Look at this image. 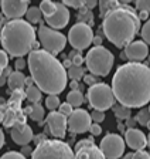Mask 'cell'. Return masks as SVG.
I'll list each match as a JSON object with an SVG mask.
<instances>
[{
	"instance_id": "60d3db41",
	"label": "cell",
	"mask_w": 150,
	"mask_h": 159,
	"mask_svg": "<svg viewBox=\"0 0 150 159\" xmlns=\"http://www.w3.org/2000/svg\"><path fill=\"white\" fill-rule=\"evenodd\" d=\"M82 80H84V83L87 84V85H89V87L98 84V80H96V77L93 75V74H85V77H84Z\"/></svg>"
},
{
	"instance_id": "836d02e7",
	"label": "cell",
	"mask_w": 150,
	"mask_h": 159,
	"mask_svg": "<svg viewBox=\"0 0 150 159\" xmlns=\"http://www.w3.org/2000/svg\"><path fill=\"white\" fill-rule=\"evenodd\" d=\"M140 34H142V39H143L144 43L150 46V19L143 24V27L140 30Z\"/></svg>"
},
{
	"instance_id": "03108f58",
	"label": "cell",
	"mask_w": 150,
	"mask_h": 159,
	"mask_svg": "<svg viewBox=\"0 0 150 159\" xmlns=\"http://www.w3.org/2000/svg\"><path fill=\"white\" fill-rule=\"evenodd\" d=\"M0 7H2V2H0Z\"/></svg>"
},
{
	"instance_id": "d4e9b609",
	"label": "cell",
	"mask_w": 150,
	"mask_h": 159,
	"mask_svg": "<svg viewBox=\"0 0 150 159\" xmlns=\"http://www.w3.org/2000/svg\"><path fill=\"white\" fill-rule=\"evenodd\" d=\"M40 10L43 11V14L45 17L53 16L57 11V2H50V0H44L40 4Z\"/></svg>"
},
{
	"instance_id": "277c9868",
	"label": "cell",
	"mask_w": 150,
	"mask_h": 159,
	"mask_svg": "<svg viewBox=\"0 0 150 159\" xmlns=\"http://www.w3.org/2000/svg\"><path fill=\"white\" fill-rule=\"evenodd\" d=\"M2 47L9 56L23 58L26 54L33 51L36 44V30L27 20H10L4 23L0 34Z\"/></svg>"
},
{
	"instance_id": "52a82bcc",
	"label": "cell",
	"mask_w": 150,
	"mask_h": 159,
	"mask_svg": "<svg viewBox=\"0 0 150 159\" xmlns=\"http://www.w3.org/2000/svg\"><path fill=\"white\" fill-rule=\"evenodd\" d=\"M88 102L96 111H106L109 108H114L116 104V98L112 91V87L105 83H98L95 85L89 87L87 94Z\"/></svg>"
},
{
	"instance_id": "f6af8a7d",
	"label": "cell",
	"mask_w": 150,
	"mask_h": 159,
	"mask_svg": "<svg viewBox=\"0 0 150 159\" xmlns=\"http://www.w3.org/2000/svg\"><path fill=\"white\" fill-rule=\"evenodd\" d=\"M135 159H150V153H147L146 151H137L133 153Z\"/></svg>"
},
{
	"instance_id": "680465c9",
	"label": "cell",
	"mask_w": 150,
	"mask_h": 159,
	"mask_svg": "<svg viewBox=\"0 0 150 159\" xmlns=\"http://www.w3.org/2000/svg\"><path fill=\"white\" fill-rule=\"evenodd\" d=\"M0 105H2V107L7 105V102H6V99H4V98H0Z\"/></svg>"
},
{
	"instance_id": "9a60e30c",
	"label": "cell",
	"mask_w": 150,
	"mask_h": 159,
	"mask_svg": "<svg viewBox=\"0 0 150 159\" xmlns=\"http://www.w3.org/2000/svg\"><path fill=\"white\" fill-rule=\"evenodd\" d=\"M125 54H126L127 60H130V63H140L149 56V46L143 40L142 41L137 40V41L130 43L125 48Z\"/></svg>"
},
{
	"instance_id": "7c38bea8",
	"label": "cell",
	"mask_w": 150,
	"mask_h": 159,
	"mask_svg": "<svg viewBox=\"0 0 150 159\" xmlns=\"http://www.w3.org/2000/svg\"><path fill=\"white\" fill-rule=\"evenodd\" d=\"M30 9V3L27 0H4L2 2V13L7 19L19 20L26 16L27 10Z\"/></svg>"
},
{
	"instance_id": "db71d44e",
	"label": "cell",
	"mask_w": 150,
	"mask_h": 159,
	"mask_svg": "<svg viewBox=\"0 0 150 159\" xmlns=\"http://www.w3.org/2000/svg\"><path fill=\"white\" fill-rule=\"evenodd\" d=\"M125 126H126V125H123V124L120 122V121H119V122H118V129H119L120 132H123V134H126V129H125Z\"/></svg>"
},
{
	"instance_id": "5bb4252c",
	"label": "cell",
	"mask_w": 150,
	"mask_h": 159,
	"mask_svg": "<svg viewBox=\"0 0 150 159\" xmlns=\"http://www.w3.org/2000/svg\"><path fill=\"white\" fill-rule=\"evenodd\" d=\"M70 21V10L62 2H57V11L50 17H45V23L54 30L64 29Z\"/></svg>"
},
{
	"instance_id": "ffe728a7",
	"label": "cell",
	"mask_w": 150,
	"mask_h": 159,
	"mask_svg": "<svg viewBox=\"0 0 150 159\" xmlns=\"http://www.w3.org/2000/svg\"><path fill=\"white\" fill-rule=\"evenodd\" d=\"M26 80L27 77L24 75L21 71H13L9 77V81H7V85L10 88V91H19V89H23V87L26 85Z\"/></svg>"
},
{
	"instance_id": "f1b7e54d",
	"label": "cell",
	"mask_w": 150,
	"mask_h": 159,
	"mask_svg": "<svg viewBox=\"0 0 150 159\" xmlns=\"http://www.w3.org/2000/svg\"><path fill=\"white\" fill-rule=\"evenodd\" d=\"M67 73L70 78H72L74 81H78V80L85 77V68L84 67H78V66H72L71 68L67 70Z\"/></svg>"
},
{
	"instance_id": "d6a6232c",
	"label": "cell",
	"mask_w": 150,
	"mask_h": 159,
	"mask_svg": "<svg viewBox=\"0 0 150 159\" xmlns=\"http://www.w3.org/2000/svg\"><path fill=\"white\" fill-rule=\"evenodd\" d=\"M95 145V141H93V138H87V139H81V141H78L77 143H75V152H78V151H81V149L84 148H89V146H93Z\"/></svg>"
},
{
	"instance_id": "1f68e13d",
	"label": "cell",
	"mask_w": 150,
	"mask_h": 159,
	"mask_svg": "<svg viewBox=\"0 0 150 159\" xmlns=\"http://www.w3.org/2000/svg\"><path fill=\"white\" fill-rule=\"evenodd\" d=\"M24 98H27V95H26V91H23V89H19V91H13V93H11L10 99H9V102L21 104V101H23Z\"/></svg>"
},
{
	"instance_id": "83f0119b",
	"label": "cell",
	"mask_w": 150,
	"mask_h": 159,
	"mask_svg": "<svg viewBox=\"0 0 150 159\" xmlns=\"http://www.w3.org/2000/svg\"><path fill=\"white\" fill-rule=\"evenodd\" d=\"M78 23H85V24H93V16L91 13V10H88L87 7L79 9V14H78Z\"/></svg>"
},
{
	"instance_id": "7dc6e473",
	"label": "cell",
	"mask_w": 150,
	"mask_h": 159,
	"mask_svg": "<svg viewBox=\"0 0 150 159\" xmlns=\"http://www.w3.org/2000/svg\"><path fill=\"white\" fill-rule=\"evenodd\" d=\"M47 139H48V138H47L45 134H38V135H34V139H33V141L36 142V146H37V145H40L41 142L47 141Z\"/></svg>"
},
{
	"instance_id": "7bdbcfd3",
	"label": "cell",
	"mask_w": 150,
	"mask_h": 159,
	"mask_svg": "<svg viewBox=\"0 0 150 159\" xmlns=\"http://www.w3.org/2000/svg\"><path fill=\"white\" fill-rule=\"evenodd\" d=\"M71 61H72V66H78V67H82V63L85 61V58H84L82 56L79 54H77V56H74L72 58H71Z\"/></svg>"
},
{
	"instance_id": "44dd1931",
	"label": "cell",
	"mask_w": 150,
	"mask_h": 159,
	"mask_svg": "<svg viewBox=\"0 0 150 159\" xmlns=\"http://www.w3.org/2000/svg\"><path fill=\"white\" fill-rule=\"evenodd\" d=\"M84 101H85V97H84V94L81 91H72L71 89L67 95V102L72 107H77V108L82 105Z\"/></svg>"
},
{
	"instance_id": "b9f144b4",
	"label": "cell",
	"mask_w": 150,
	"mask_h": 159,
	"mask_svg": "<svg viewBox=\"0 0 150 159\" xmlns=\"http://www.w3.org/2000/svg\"><path fill=\"white\" fill-rule=\"evenodd\" d=\"M136 9L139 11H147V13H150V2H136Z\"/></svg>"
},
{
	"instance_id": "f5cc1de1",
	"label": "cell",
	"mask_w": 150,
	"mask_h": 159,
	"mask_svg": "<svg viewBox=\"0 0 150 159\" xmlns=\"http://www.w3.org/2000/svg\"><path fill=\"white\" fill-rule=\"evenodd\" d=\"M26 85H27V88H28V87H31V85H36L31 77H27V80H26Z\"/></svg>"
},
{
	"instance_id": "603a6c76",
	"label": "cell",
	"mask_w": 150,
	"mask_h": 159,
	"mask_svg": "<svg viewBox=\"0 0 150 159\" xmlns=\"http://www.w3.org/2000/svg\"><path fill=\"white\" fill-rule=\"evenodd\" d=\"M41 16H43V11L40 10V7H36V6H31L30 9L27 10L26 17H27V21L30 24H37L41 21Z\"/></svg>"
},
{
	"instance_id": "4fadbf2b",
	"label": "cell",
	"mask_w": 150,
	"mask_h": 159,
	"mask_svg": "<svg viewBox=\"0 0 150 159\" xmlns=\"http://www.w3.org/2000/svg\"><path fill=\"white\" fill-rule=\"evenodd\" d=\"M47 126L50 128V134L55 138H64L68 128V118L61 112L53 111L45 118Z\"/></svg>"
},
{
	"instance_id": "be15d7a7",
	"label": "cell",
	"mask_w": 150,
	"mask_h": 159,
	"mask_svg": "<svg viewBox=\"0 0 150 159\" xmlns=\"http://www.w3.org/2000/svg\"><path fill=\"white\" fill-rule=\"evenodd\" d=\"M147 142H149V146H150V135L147 136Z\"/></svg>"
},
{
	"instance_id": "c3c4849f",
	"label": "cell",
	"mask_w": 150,
	"mask_h": 159,
	"mask_svg": "<svg viewBox=\"0 0 150 159\" xmlns=\"http://www.w3.org/2000/svg\"><path fill=\"white\" fill-rule=\"evenodd\" d=\"M33 152H34V149L31 148V146H28V145H26V146H23L21 148V153H23L24 156H30V155H33Z\"/></svg>"
},
{
	"instance_id": "3957f363",
	"label": "cell",
	"mask_w": 150,
	"mask_h": 159,
	"mask_svg": "<svg viewBox=\"0 0 150 159\" xmlns=\"http://www.w3.org/2000/svg\"><path fill=\"white\" fill-rule=\"evenodd\" d=\"M102 29L106 39L114 46L118 48H126L130 43H133V39L140 30L139 14L133 7L122 3L104 17Z\"/></svg>"
},
{
	"instance_id": "2e32d148",
	"label": "cell",
	"mask_w": 150,
	"mask_h": 159,
	"mask_svg": "<svg viewBox=\"0 0 150 159\" xmlns=\"http://www.w3.org/2000/svg\"><path fill=\"white\" fill-rule=\"evenodd\" d=\"M10 135L11 139L17 145H21V146H26L31 142L34 139V134H33V129L27 124H16V125L11 128L10 131Z\"/></svg>"
},
{
	"instance_id": "d590c367",
	"label": "cell",
	"mask_w": 150,
	"mask_h": 159,
	"mask_svg": "<svg viewBox=\"0 0 150 159\" xmlns=\"http://www.w3.org/2000/svg\"><path fill=\"white\" fill-rule=\"evenodd\" d=\"M72 108H74L72 105H70L68 102H64V104H61V105H60V108H58L60 111H58V112H61L62 115H65L67 118H70L71 114L74 112V109H72Z\"/></svg>"
},
{
	"instance_id": "6da1fadb",
	"label": "cell",
	"mask_w": 150,
	"mask_h": 159,
	"mask_svg": "<svg viewBox=\"0 0 150 159\" xmlns=\"http://www.w3.org/2000/svg\"><path fill=\"white\" fill-rule=\"evenodd\" d=\"M112 91L122 105L144 108L150 102V67L142 63L119 66L112 78Z\"/></svg>"
},
{
	"instance_id": "f546056e",
	"label": "cell",
	"mask_w": 150,
	"mask_h": 159,
	"mask_svg": "<svg viewBox=\"0 0 150 159\" xmlns=\"http://www.w3.org/2000/svg\"><path fill=\"white\" fill-rule=\"evenodd\" d=\"M136 121L140 124V125H143V126H147V124H149L150 121V111L149 108H142L137 112L136 115Z\"/></svg>"
},
{
	"instance_id": "91938a15",
	"label": "cell",
	"mask_w": 150,
	"mask_h": 159,
	"mask_svg": "<svg viewBox=\"0 0 150 159\" xmlns=\"http://www.w3.org/2000/svg\"><path fill=\"white\" fill-rule=\"evenodd\" d=\"M120 58H122V60H127V57H126V54H125V51H123V53H120Z\"/></svg>"
},
{
	"instance_id": "e7e4bbea",
	"label": "cell",
	"mask_w": 150,
	"mask_h": 159,
	"mask_svg": "<svg viewBox=\"0 0 150 159\" xmlns=\"http://www.w3.org/2000/svg\"><path fill=\"white\" fill-rule=\"evenodd\" d=\"M147 129L150 131V121H149V124H147Z\"/></svg>"
},
{
	"instance_id": "4dcf8cb0",
	"label": "cell",
	"mask_w": 150,
	"mask_h": 159,
	"mask_svg": "<svg viewBox=\"0 0 150 159\" xmlns=\"http://www.w3.org/2000/svg\"><path fill=\"white\" fill-rule=\"evenodd\" d=\"M45 105H47V108L50 109L51 112L55 111L57 108H60L61 101H60V98H58V95H48L45 98Z\"/></svg>"
},
{
	"instance_id": "8d00e7d4",
	"label": "cell",
	"mask_w": 150,
	"mask_h": 159,
	"mask_svg": "<svg viewBox=\"0 0 150 159\" xmlns=\"http://www.w3.org/2000/svg\"><path fill=\"white\" fill-rule=\"evenodd\" d=\"M91 118H92L93 124H101L105 119V114L102 112V111H96V109H93L92 114H91Z\"/></svg>"
},
{
	"instance_id": "816d5d0a",
	"label": "cell",
	"mask_w": 150,
	"mask_h": 159,
	"mask_svg": "<svg viewBox=\"0 0 150 159\" xmlns=\"http://www.w3.org/2000/svg\"><path fill=\"white\" fill-rule=\"evenodd\" d=\"M93 43H95V47H98V46H102V37H99V36L93 37Z\"/></svg>"
},
{
	"instance_id": "e575fe53",
	"label": "cell",
	"mask_w": 150,
	"mask_h": 159,
	"mask_svg": "<svg viewBox=\"0 0 150 159\" xmlns=\"http://www.w3.org/2000/svg\"><path fill=\"white\" fill-rule=\"evenodd\" d=\"M0 159H27L21 152H16V151H9L4 155H2Z\"/></svg>"
},
{
	"instance_id": "74e56055",
	"label": "cell",
	"mask_w": 150,
	"mask_h": 159,
	"mask_svg": "<svg viewBox=\"0 0 150 159\" xmlns=\"http://www.w3.org/2000/svg\"><path fill=\"white\" fill-rule=\"evenodd\" d=\"M13 73V70L10 68V67H7V68H4L3 74H2V77H0V87H3L4 84L9 81V77H10V74Z\"/></svg>"
},
{
	"instance_id": "8fae6325",
	"label": "cell",
	"mask_w": 150,
	"mask_h": 159,
	"mask_svg": "<svg viewBox=\"0 0 150 159\" xmlns=\"http://www.w3.org/2000/svg\"><path fill=\"white\" fill-rule=\"evenodd\" d=\"M92 126V118L87 109L77 108L68 118V129L71 134H85Z\"/></svg>"
},
{
	"instance_id": "cb8c5ba5",
	"label": "cell",
	"mask_w": 150,
	"mask_h": 159,
	"mask_svg": "<svg viewBox=\"0 0 150 159\" xmlns=\"http://www.w3.org/2000/svg\"><path fill=\"white\" fill-rule=\"evenodd\" d=\"M112 109H114L115 116H116L119 121H122V119H129L130 115H132V109L125 107V105H122V104H116Z\"/></svg>"
},
{
	"instance_id": "9c48e42d",
	"label": "cell",
	"mask_w": 150,
	"mask_h": 159,
	"mask_svg": "<svg viewBox=\"0 0 150 159\" xmlns=\"http://www.w3.org/2000/svg\"><path fill=\"white\" fill-rule=\"evenodd\" d=\"M93 37L95 36H93L92 27L85 23L74 24L68 33V40L71 46L74 47V50H79V51L85 50L91 46V43H93Z\"/></svg>"
},
{
	"instance_id": "003e7915",
	"label": "cell",
	"mask_w": 150,
	"mask_h": 159,
	"mask_svg": "<svg viewBox=\"0 0 150 159\" xmlns=\"http://www.w3.org/2000/svg\"><path fill=\"white\" fill-rule=\"evenodd\" d=\"M149 111H150V105H149Z\"/></svg>"
},
{
	"instance_id": "bcb514c9",
	"label": "cell",
	"mask_w": 150,
	"mask_h": 159,
	"mask_svg": "<svg viewBox=\"0 0 150 159\" xmlns=\"http://www.w3.org/2000/svg\"><path fill=\"white\" fill-rule=\"evenodd\" d=\"M91 134H92L93 136H96V135H101L102 134V128H101L99 124H92V126H91Z\"/></svg>"
},
{
	"instance_id": "ee69618b",
	"label": "cell",
	"mask_w": 150,
	"mask_h": 159,
	"mask_svg": "<svg viewBox=\"0 0 150 159\" xmlns=\"http://www.w3.org/2000/svg\"><path fill=\"white\" fill-rule=\"evenodd\" d=\"M26 66H28V63H27L24 58H17L16 63H14V68H16V71H19V70H24Z\"/></svg>"
},
{
	"instance_id": "8992f818",
	"label": "cell",
	"mask_w": 150,
	"mask_h": 159,
	"mask_svg": "<svg viewBox=\"0 0 150 159\" xmlns=\"http://www.w3.org/2000/svg\"><path fill=\"white\" fill-rule=\"evenodd\" d=\"M31 159H75L72 149L61 139H47L34 149Z\"/></svg>"
},
{
	"instance_id": "ac0fdd59",
	"label": "cell",
	"mask_w": 150,
	"mask_h": 159,
	"mask_svg": "<svg viewBox=\"0 0 150 159\" xmlns=\"http://www.w3.org/2000/svg\"><path fill=\"white\" fill-rule=\"evenodd\" d=\"M7 109H6V115H4L3 124L4 126H11L13 128L16 124H26V115L21 111L20 104H14V102H7Z\"/></svg>"
},
{
	"instance_id": "e0dca14e",
	"label": "cell",
	"mask_w": 150,
	"mask_h": 159,
	"mask_svg": "<svg viewBox=\"0 0 150 159\" xmlns=\"http://www.w3.org/2000/svg\"><path fill=\"white\" fill-rule=\"evenodd\" d=\"M125 142L127 143V146L135 151H143L146 148V145H149L147 142V136L144 135L140 129L133 128V129H127L125 134Z\"/></svg>"
},
{
	"instance_id": "11a10c76",
	"label": "cell",
	"mask_w": 150,
	"mask_h": 159,
	"mask_svg": "<svg viewBox=\"0 0 150 159\" xmlns=\"http://www.w3.org/2000/svg\"><path fill=\"white\" fill-rule=\"evenodd\" d=\"M147 16H149V13H147V11H140V13H139V19L140 20H146Z\"/></svg>"
},
{
	"instance_id": "94428289",
	"label": "cell",
	"mask_w": 150,
	"mask_h": 159,
	"mask_svg": "<svg viewBox=\"0 0 150 159\" xmlns=\"http://www.w3.org/2000/svg\"><path fill=\"white\" fill-rule=\"evenodd\" d=\"M3 27H4V24L2 23V20H0V34H2V31H3Z\"/></svg>"
},
{
	"instance_id": "4316f807",
	"label": "cell",
	"mask_w": 150,
	"mask_h": 159,
	"mask_svg": "<svg viewBox=\"0 0 150 159\" xmlns=\"http://www.w3.org/2000/svg\"><path fill=\"white\" fill-rule=\"evenodd\" d=\"M31 108H33V111H31L30 118L33 119V121H36V122H38V124L43 122L45 114H44V108L41 107V104H33Z\"/></svg>"
},
{
	"instance_id": "6f0895ef",
	"label": "cell",
	"mask_w": 150,
	"mask_h": 159,
	"mask_svg": "<svg viewBox=\"0 0 150 159\" xmlns=\"http://www.w3.org/2000/svg\"><path fill=\"white\" fill-rule=\"evenodd\" d=\"M123 159H135V158H133V153H132V152L126 153V155L123 156Z\"/></svg>"
},
{
	"instance_id": "d6986e66",
	"label": "cell",
	"mask_w": 150,
	"mask_h": 159,
	"mask_svg": "<svg viewBox=\"0 0 150 159\" xmlns=\"http://www.w3.org/2000/svg\"><path fill=\"white\" fill-rule=\"evenodd\" d=\"M75 159H106L102 153L101 148L96 145L89 146V148H84L78 152H75Z\"/></svg>"
},
{
	"instance_id": "ab89813d",
	"label": "cell",
	"mask_w": 150,
	"mask_h": 159,
	"mask_svg": "<svg viewBox=\"0 0 150 159\" xmlns=\"http://www.w3.org/2000/svg\"><path fill=\"white\" fill-rule=\"evenodd\" d=\"M67 7H74V9H82L85 7V2H74V0H65L62 2Z\"/></svg>"
},
{
	"instance_id": "484cf974",
	"label": "cell",
	"mask_w": 150,
	"mask_h": 159,
	"mask_svg": "<svg viewBox=\"0 0 150 159\" xmlns=\"http://www.w3.org/2000/svg\"><path fill=\"white\" fill-rule=\"evenodd\" d=\"M122 3L119 2H99V11H101V17L104 19L109 11L115 10L116 7H119Z\"/></svg>"
},
{
	"instance_id": "f35d334b",
	"label": "cell",
	"mask_w": 150,
	"mask_h": 159,
	"mask_svg": "<svg viewBox=\"0 0 150 159\" xmlns=\"http://www.w3.org/2000/svg\"><path fill=\"white\" fill-rule=\"evenodd\" d=\"M0 67L2 68H7L9 67V54L4 50H0Z\"/></svg>"
},
{
	"instance_id": "5b68a950",
	"label": "cell",
	"mask_w": 150,
	"mask_h": 159,
	"mask_svg": "<svg viewBox=\"0 0 150 159\" xmlns=\"http://www.w3.org/2000/svg\"><path fill=\"white\" fill-rule=\"evenodd\" d=\"M87 68L95 77H106L114 67L115 57L104 46L92 47L85 57Z\"/></svg>"
},
{
	"instance_id": "f907efd6",
	"label": "cell",
	"mask_w": 150,
	"mask_h": 159,
	"mask_svg": "<svg viewBox=\"0 0 150 159\" xmlns=\"http://www.w3.org/2000/svg\"><path fill=\"white\" fill-rule=\"evenodd\" d=\"M136 118H129V119H126V126H129V129H133L135 128V125H136Z\"/></svg>"
},
{
	"instance_id": "681fc988",
	"label": "cell",
	"mask_w": 150,
	"mask_h": 159,
	"mask_svg": "<svg viewBox=\"0 0 150 159\" xmlns=\"http://www.w3.org/2000/svg\"><path fill=\"white\" fill-rule=\"evenodd\" d=\"M96 6H99L98 2H93V0H91V2H85V7H87L88 10L93 9V7H96Z\"/></svg>"
},
{
	"instance_id": "6125c7cd",
	"label": "cell",
	"mask_w": 150,
	"mask_h": 159,
	"mask_svg": "<svg viewBox=\"0 0 150 159\" xmlns=\"http://www.w3.org/2000/svg\"><path fill=\"white\" fill-rule=\"evenodd\" d=\"M3 71H4V68H2V67H0V77H2V74H3Z\"/></svg>"
},
{
	"instance_id": "ba28073f",
	"label": "cell",
	"mask_w": 150,
	"mask_h": 159,
	"mask_svg": "<svg viewBox=\"0 0 150 159\" xmlns=\"http://www.w3.org/2000/svg\"><path fill=\"white\" fill-rule=\"evenodd\" d=\"M38 40H40V44L43 46L44 51L53 54L54 57L60 54L65 48V44H67V37L62 33H60V31L51 29V27L43 23L38 27Z\"/></svg>"
},
{
	"instance_id": "9f6ffc18",
	"label": "cell",
	"mask_w": 150,
	"mask_h": 159,
	"mask_svg": "<svg viewBox=\"0 0 150 159\" xmlns=\"http://www.w3.org/2000/svg\"><path fill=\"white\" fill-rule=\"evenodd\" d=\"M4 145V132L0 129V148Z\"/></svg>"
},
{
	"instance_id": "7a4b0ae2",
	"label": "cell",
	"mask_w": 150,
	"mask_h": 159,
	"mask_svg": "<svg viewBox=\"0 0 150 159\" xmlns=\"http://www.w3.org/2000/svg\"><path fill=\"white\" fill-rule=\"evenodd\" d=\"M28 68L34 84L48 95L62 93L68 81V73L64 64L53 54L44 50L31 51L28 54Z\"/></svg>"
},
{
	"instance_id": "7402d4cb",
	"label": "cell",
	"mask_w": 150,
	"mask_h": 159,
	"mask_svg": "<svg viewBox=\"0 0 150 159\" xmlns=\"http://www.w3.org/2000/svg\"><path fill=\"white\" fill-rule=\"evenodd\" d=\"M26 95H27V99L33 104H38L41 101V97H43V91L37 85H31L26 89Z\"/></svg>"
},
{
	"instance_id": "30bf717a",
	"label": "cell",
	"mask_w": 150,
	"mask_h": 159,
	"mask_svg": "<svg viewBox=\"0 0 150 159\" xmlns=\"http://www.w3.org/2000/svg\"><path fill=\"white\" fill-rule=\"evenodd\" d=\"M125 139L118 134H106L99 148L106 159H119L125 152Z\"/></svg>"
}]
</instances>
